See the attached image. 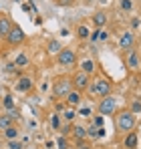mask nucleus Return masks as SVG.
Instances as JSON below:
<instances>
[{
    "label": "nucleus",
    "instance_id": "obj_1",
    "mask_svg": "<svg viewBox=\"0 0 141 149\" xmlns=\"http://www.w3.org/2000/svg\"><path fill=\"white\" fill-rule=\"evenodd\" d=\"M73 89H75L73 87V79H69V77H59L54 81V85H52V95L57 99H67V95H69Z\"/></svg>",
    "mask_w": 141,
    "mask_h": 149
},
{
    "label": "nucleus",
    "instance_id": "obj_2",
    "mask_svg": "<svg viewBox=\"0 0 141 149\" xmlns=\"http://www.w3.org/2000/svg\"><path fill=\"white\" fill-rule=\"evenodd\" d=\"M89 91L93 93L95 97H107V95H111V83L105 79V77H99V79H93L91 81V87H89Z\"/></svg>",
    "mask_w": 141,
    "mask_h": 149
},
{
    "label": "nucleus",
    "instance_id": "obj_3",
    "mask_svg": "<svg viewBox=\"0 0 141 149\" xmlns=\"http://www.w3.org/2000/svg\"><path fill=\"white\" fill-rule=\"evenodd\" d=\"M117 127H119V131H123V133L133 131V127H135V115H133V111H121L117 117Z\"/></svg>",
    "mask_w": 141,
    "mask_h": 149
},
{
    "label": "nucleus",
    "instance_id": "obj_4",
    "mask_svg": "<svg viewBox=\"0 0 141 149\" xmlns=\"http://www.w3.org/2000/svg\"><path fill=\"white\" fill-rule=\"evenodd\" d=\"M75 63H77V52L69 47H63V50L57 54V65H61V67H75Z\"/></svg>",
    "mask_w": 141,
    "mask_h": 149
},
{
    "label": "nucleus",
    "instance_id": "obj_5",
    "mask_svg": "<svg viewBox=\"0 0 141 149\" xmlns=\"http://www.w3.org/2000/svg\"><path fill=\"white\" fill-rule=\"evenodd\" d=\"M70 79H73V87L79 89V91H85V89L91 87V74L85 73V71H77Z\"/></svg>",
    "mask_w": 141,
    "mask_h": 149
},
{
    "label": "nucleus",
    "instance_id": "obj_6",
    "mask_svg": "<svg viewBox=\"0 0 141 149\" xmlns=\"http://www.w3.org/2000/svg\"><path fill=\"white\" fill-rule=\"evenodd\" d=\"M115 109H117V99L115 97L107 95V97H103V99L99 101V113L101 115H113Z\"/></svg>",
    "mask_w": 141,
    "mask_h": 149
},
{
    "label": "nucleus",
    "instance_id": "obj_7",
    "mask_svg": "<svg viewBox=\"0 0 141 149\" xmlns=\"http://www.w3.org/2000/svg\"><path fill=\"white\" fill-rule=\"evenodd\" d=\"M133 45H135V34H133L131 30H125V32L121 34V38H119V49L129 52V50L133 49Z\"/></svg>",
    "mask_w": 141,
    "mask_h": 149
},
{
    "label": "nucleus",
    "instance_id": "obj_8",
    "mask_svg": "<svg viewBox=\"0 0 141 149\" xmlns=\"http://www.w3.org/2000/svg\"><path fill=\"white\" fill-rule=\"evenodd\" d=\"M65 103H67L69 107H79V105L83 103V91H79V89H73L69 95H67Z\"/></svg>",
    "mask_w": 141,
    "mask_h": 149
},
{
    "label": "nucleus",
    "instance_id": "obj_9",
    "mask_svg": "<svg viewBox=\"0 0 141 149\" xmlns=\"http://www.w3.org/2000/svg\"><path fill=\"white\" fill-rule=\"evenodd\" d=\"M6 40L10 42V45H20L24 40V32L20 26H12V30H10V34L6 36Z\"/></svg>",
    "mask_w": 141,
    "mask_h": 149
},
{
    "label": "nucleus",
    "instance_id": "obj_10",
    "mask_svg": "<svg viewBox=\"0 0 141 149\" xmlns=\"http://www.w3.org/2000/svg\"><path fill=\"white\" fill-rule=\"evenodd\" d=\"M14 89H16L18 93H28V91L32 89V79H30V77H18Z\"/></svg>",
    "mask_w": 141,
    "mask_h": 149
},
{
    "label": "nucleus",
    "instance_id": "obj_11",
    "mask_svg": "<svg viewBox=\"0 0 141 149\" xmlns=\"http://www.w3.org/2000/svg\"><path fill=\"white\" fill-rule=\"evenodd\" d=\"M70 135H73L77 141H81V139H89V127H85V125H75L73 131H70Z\"/></svg>",
    "mask_w": 141,
    "mask_h": 149
},
{
    "label": "nucleus",
    "instance_id": "obj_12",
    "mask_svg": "<svg viewBox=\"0 0 141 149\" xmlns=\"http://www.w3.org/2000/svg\"><path fill=\"white\" fill-rule=\"evenodd\" d=\"M12 22H10V20H8V16H4V14H0V36H4V38H6V36H8V34H10V30H12Z\"/></svg>",
    "mask_w": 141,
    "mask_h": 149
},
{
    "label": "nucleus",
    "instance_id": "obj_13",
    "mask_svg": "<svg viewBox=\"0 0 141 149\" xmlns=\"http://www.w3.org/2000/svg\"><path fill=\"white\" fill-rule=\"evenodd\" d=\"M123 145H125V149H137V133L129 131L127 137H125V141H123Z\"/></svg>",
    "mask_w": 141,
    "mask_h": 149
},
{
    "label": "nucleus",
    "instance_id": "obj_14",
    "mask_svg": "<svg viewBox=\"0 0 141 149\" xmlns=\"http://www.w3.org/2000/svg\"><path fill=\"white\" fill-rule=\"evenodd\" d=\"M127 67L133 69V71L139 69V54L135 50H129V54H127Z\"/></svg>",
    "mask_w": 141,
    "mask_h": 149
},
{
    "label": "nucleus",
    "instance_id": "obj_15",
    "mask_svg": "<svg viewBox=\"0 0 141 149\" xmlns=\"http://www.w3.org/2000/svg\"><path fill=\"white\" fill-rule=\"evenodd\" d=\"M2 133H4V137L10 141V139H18V135H20V129H18L16 125H10V127H6Z\"/></svg>",
    "mask_w": 141,
    "mask_h": 149
},
{
    "label": "nucleus",
    "instance_id": "obj_16",
    "mask_svg": "<svg viewBox=\"0 0 141 149\" xmlns=\"http://www.w3.org/2000/svg\"><path fill=\"white\" fill-rule=\"evenodd\" d=\"M77 115H79V113L75 111V107H69V105H67V109H63V113H61L63 121H67V123H70V121H73Z\"/></svg>",
    "mask_w": 141,
    "mask_h": 149
},
{
    "label": "nucleus",
    "instance_id": "obj_17",
    "mask_svg": "<svg viewBox=\"0 0 141 149\" xmlns=\"http://www.w3.org/2000/svg\"><path fill=\"white\" fill-rule=\"evenodd\" d=\"M93 22L97 28H103V26L107 24V14L105 12H95L93 14Z\"/></svg>",
    "mask_w": 141,
    "mask_h": 149
},
{
    "label": "nucleus",
    "instance_id": "obj_18",
    "mask_svg": "<svg viewBox=\"0 0 141 149\" xmlns=\"http://www.w3.org/2000/svg\"><path fill=\"white\" fill-rule=\"evenodd\" d=\"M61 115L59 113H52L50 115V119H48V123H50V129H54V131H61V127H63V123H61Z\"/></svg>",
    "mask_w": 141,
    "mask_h": 149
},
{
    "label": "nucleus",
    "instance_id": "obj_19",
    "mask_svg": "<svg viewBox=\"0 0 141 149\" xmlns=\"http://www.w3.org/2000/svg\"><path fill=\"white\" fill-rule=\"evenodd\" d=\"M103 135H105L103 127H97V125H89V137H91V139H101Z\"/></svg>",
    "mask_w": 141,
    "mask_h": 149
},
{
    "label": "nucleus",
    "instance_id": "obj_20",
    "mask_svg": "<svg viewBox=\"0 0 141 149\" xmlns=\"http://www.w3.org/2000/svg\"><path fill=\"white\" fill-rule=\"evenodd\" d=\"M77 36H79L81 40H87V38H91V30H89L85 24H81L79 28H77Z\"/></svg>",
    "mask_w": 141,
    "mask_h": 149
},
{
    "label": "nucleus",
    "instance_id": "obj_21",
    "mask_svg": "<svg viewBox=\"0 0 141 149\" xmlns=\"http://www.w3.org/2000/svg\"><path fill=\"white\" fill-rule=\"evenodd\" d=\"M12 125V117L8 115V113H2L0 115V131H4L6 127H10Z\"/></svg>",
    "mask_w": 141,
    "mask_h": 149
},
{
    "label": "nucleus",
    "instance_id": "obj_22",
    "mask_svg": "<svg viewBox=\"0 0 141 149\" xmlns=\"http://www.w3.org/2000/svg\"><path fill=\"white\" fill-rule=\"evenodd\" d=\"M14 65H16L18 69H24V67H28V56H26L24 52H20V54L14 58Z\"/></svg>",
    "mask_w": 141,
    "mask_h": 149
},
{
    "label": "nucleus",
    "instance_id": "obj_23",
    "mask_svg": "<svg viewBox=\"0 0 141 149\" xmlns=\"http://www.w3.org/2000/svg\"><path fill=\"white\" fill-rule=\"evenodd\" d=\"M48 52H50V54H59V52H61V50H63V47H61V42H59V40H48Z\"/></svg>",
    "mask_w": 141,
    "mask_h": 149
},
{
    "label": "nucleus",
    "instance_id": "obj_24",
    "mask_svg": "<svg viewBox=\"0 0 141 149\" xmlns=\"http://www.w3.org/2000/svg\"><path fill=\"white\" fill-rule=\"evenodd\" d=\"M81 71H85V73H93L95 71V63L93 61H91V58H85V61H83V63H81Z\"/></svg>",
    "mask_w": 141,
    "mask_h": 149
},
{
    "label": "nucleus",
    "instance_id": "obj_25",
    "mask_svg": "<svg viewBox=\"0 0 141 149\" xmlns=\"http://www.w3.org/2000/svg\"><path fill=\"white\" fill-rule=\"evenodd\" d=\"M57 147L59 149H69V139H67V135H59V137H57Z\"/></svg>",
    "mask_w": 141,
    "mask_h": 149
},
{
    "label": "nucleus",
    "instance_id": "obj_26",
    "mask_svg": "<svg viewBox=\"0 0 141 149\" xmlns=\"http://www.w3.org/2000/svg\"><path fill=\"white\" fill-rule=\"evenodd\" d=\"M119 6H121V10H125V12H131V10H133V2H131V0H119Z\"/></svg>",
    "mask_w": 141,
    "mask_h": 149
},
{
    "label": "nucleus",
    "instance_id": "obj_27",
    "mask_svg": "<svg viewBox=\"0 0 141 149\" xmlns=\"http://www.w3.org/2000/svg\"><path fill=\"white\" fill-rule=\"evenodd\" d=\"M101 34H103V28H97V30H93L91 32V42H101Z\"/></svg>",
    "mask_w": 141,
    "mask_h": 149
},
{
    "label": "nucleus",
    "instance_id": "obj_28",
    "mask_svg": "<svg viewBox=\"0 0 141 149\" xmlns=\"http://www.w3.org/2000/svg\"><path fill=\"white\" fill-rule=\"evenodd\" d=\"M77 113H79L81 117H91V107H81Z\"/></svg>",
    "mask_w": 141,
    "mask_h": 149
},
{
    "label": "nucleus",
    "instance_id": "obj_29",
    "mask_svg": "<svg viewBox=\"0 0 141 149\" xmlns=\"http://www.w3.org/2000/svg\"><path fill=\"white\" fill-rule=\"evenodd\" d=\"M8 149H22V145H20L18 139H10L8 141Z\"/></svg>",
    "mask_w": 141,
    "mask_h": 149
},
{
    "label": "nucleus",
    "instance_id": "obj_30",
    "mask_svg": "<svg viewBox=\"0 0 141 149\" xmlns=\"http://www.w3.org/2000/svg\"><path fill=\"white\" fill-rule=\"evenodd\" d=\"M93 125H97V127H103V125H105V121H103V115H101V113L93 117Z\"/></svg>",
    "mask_w": 141,
    "mask_h": 149
},
{
    "label": "nucleus",
    "instance_id": "obj_31",
    "mask_svg": "<svg viewBox=\"0 0 141 149\" xmlns=\"http://www.w3.org/2000/svg\"><path fill=\"white\" fill-rule=\"evenodd\" d=\"M4 107H6V109H14V101H12L10 95H6V97H4Z\"/></svg>",
    "mask_w": 141,
    "mask_h": 149
},
{
    "label": "nucleus",
    "instance_id": "obj_32",
    "mask_svg": "<svg viewBox=\"0 0 141 149\" xmlns=\"http://www.w3.org/2000/svg\"><path fill=\"white\" fill-rule=\"evenodd\" d=\"M77 149H91V145L87 143V139H81V141H77Z\"/></svg>",
    "mask_w": 141,
    "mask_h": 149
},
{
    "label": "nucleus",
    "instance_id": "obj_33",
    "mask_svg": "<svg viewBox=\"0 0 141 149\" xmlns=\"http://www.w3.org/2000/svg\"><path fill=\"white\" fill-rule=\"evenodd\" d=\"M8 115H10L12 119H20V113H18V109H8Z\"/></svg>",
    "mask_w": 141,
    "mask_h": 149
},
{
    "label": "nucleus",
    "instance_id": "obj_34",
    "mask_svg": "<svg viewBox=\"0 0 141 149\" xmlns=\"http://www.w3.org/2000/svg\"><path fill=\"white\" fill-rule=\"evenodd\" d=\"M57 4H59V6H73L75 0H57Z\"/></svg>",
    "mask_w": 141,
    "mask_h": 149
},
{
    "label": "nucleus",
    "instance_id": "obj_35",
    "mask_svg": "<svg viewBox=\"0 0 141 149\" xmlns=\"http://www.w3.org/2000/svg\"><path fill=\"white\" fill-rule=\"evenodd\" d=\"M131 111H133V113H141V103L139 101H135V103L131 105Z\"/></svg>",
    "mask_w": 141,
    "mask_h": 149
}]
</instances>
